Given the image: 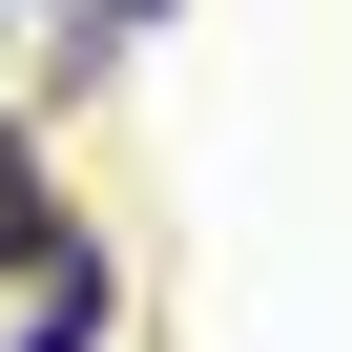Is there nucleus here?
<instances>
[{
	"label": "nucleus",
	"instance_id": "f257e3e1",
	"mask_svg": "<svg viewBox=\"0 0 352 352\" xmlns=\"http://www.w3.org/2000/svg\"><path fill=\"white\" fill-rule=\"evenodd\" d=\"M0 352H104V270H83V249H42V311L0 331Z\"/></svg>",
	"mask_w": 352,
	"mask_h": 352
},
{
	"label": "nucleus",
	"instance_id": "7ed1b4c3",
	"mask_svg": "<svg viewBox=\"0 0 352 352\" xmlns=\"http://www.w3.org/2000/svg\"><path fill=\"white\" fill-rule=\"evenodd\" d=\"M104 21H166V0H104Z\"/></svg>",
	"mask_w": 352,
	"mask_h": 352
},
{
	"label": "nucleus",
	"instance_id": "f03ea898",
	"mask_svg": "<svg viewBox=\"0 0 352 352\" xmlns=\"http://www.w3.org/2000/svg\"><path fill=\"white\" fill-rule=\"evenodd\" d=\"M0 249H21V270L63 249V208H42V166H21V124H0Z\"/></svg>",
	"mask_w": 352,
	"mask_h": 352
}]
</instances>
